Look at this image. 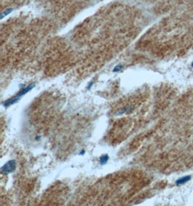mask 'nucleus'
<instances>
[{"instance_id": "13", "label": "nucleus", "mask_w": 193, "mask_h": 206, "mask_svg": "<svg viewBox=\"0 0 193 206\" xmlns=\"http://www.w3.org/2000/svg\"><path fill=\"white\" fill-rule=\"evenodd\" d=\"M191 66H192V67H193V61H192V64H191Z\"/></svg>"}, {"instance_id": "3", "label": "nucleus", "mask_w": 193, "mask_h": 206, "mask_svg": "<svg viewBox=\"0 0 193 206\" xmlns=\"http://www.w3.org/2000/svg\"><path fill=\"white\" fill-rule=\"evenodd\" d=\"M20 99V98H18V97H17V96H15V97H13V98H12V99H8V100L5 101L4 102H3L2 104H3L4 106L7 107V106H11V105H13L15 104H16L17 102L19 101Z\"/></svg>"}, {"instance_id": "11", "label": "nucleus", "mask_w": 193, "mask_h": 206, "mask_svg": "<svg viewBox=\"0 0 193 206\" xmlns=\"http://www.w3.org/2000/svg\"><path fill=\"white\" fill-rule=\"evenodd\" d=\"M25 86H26V85H25V84L19 85V87H20V89H23L24 87H25Z\"/></svg>"}, {"instance_id": "4", "label": "nucleus", "mask_w": 193, "mask_h": 206, "mask_svg": "<svg viewBox=\"0 0 193 206\" xmlns=\"http://www.w3.org/2000/svg\"><path fill=\"white\" fill-rule=\"evenodd\" d=\"M191 179V177L190 176H184L183 177H181L178 179L176 181V184L177 186H180L184 184L185 183H187V182H189Z\"/></svg>"}, {"instance_id": "2", "label": "nucleus", "mask_w": 193, "mask_h": 206, "mask_svg": "<svg viewBox=\"0 0 193 206\" xmlns=\"http://www.w3.org/2000/svg\"><path fill=\"white\" fill-rule=\"evenodd\" d=\"M35 83H30V84L28 85H26L25 87H24L23 89H21L20 91L16 95V96L18 97V98H21L22 96H24V95H25L27 93H28L29 91H30V90H32L33 88L35 87Z\"/></svg>"}, {"instance_id": "9", "label": "nucleus", "mask_w": 193, "mask_h": 206, "mask_svg": "<svg viewBox=\"0 0 193 206\" xmlns=\"http://www.w3.org/2000/svg\"><path fill=\"white\" fill-rule=\"evenodd\" d=\"M93 82L91 81V83H89V84H88V90H91V87H93Z\"/></svg>"}, {"instance_id": "6", "label": "nucleus", "mask_w": 193, "mask_h": 206, "mask_svg": "<svg viewBox=\"0 0 193 206\" xmlns=\"http://www.w3.org/2000/svg\"><path fill=\"white\" fill-rule=\"evenodd\" d=\"M13 10H14L13 8H9V9H7L6 10L3 11V12H2V14H1V19H3V18H5L6 16L9 15L11 12H12Z\"/></svg>"}, {"instance_id": "1", "label": "nucleus", "mask_w": 193, "mask_h": 206, "mask_svg": "<svg viewBox=\"0 0 193 206\" xmlns=\"http://www.w3.org/2000/svg\"><path fill=\"white\" fill-rule=\"evenodd\" d=\"M15 170H16V161L15 160L8 161L1 168L2 173L4 174H6V175L13 173Z\"/></svg>"}, {"instance_id": "10", "label": "nucleus", "mask_w": 193, "mask_h": 206, "mask_svg": "<svg viewBox=\"0 0 193 206\" xmlns=\"http://www.w3.org/2000/svg\"><path fill=\"white\" fill-rule=\"evenodd\" d=\"M85 153V150H82V151L80 152L79 153H78V156H84Z\"/></svg>"}, {"instance_id": "7", "label": "nucleus", "mask_w": 193, "mask_h": 206, "mask_svg": "<svg viewBox=\"0 0 193 206\" xmlns=\"http://www.w3.org/2000/svg\"><path fill=\"white\" fill-rule=\"evenodd\" d=\"M124 65L122 64H119L116 65L113 69V73H119V71H121V70H122Z\"/></svg>"}, {"instance_id": "12", "label": "nucleus", "mask_w": 193, "mask_h": 206, "mask_svg": "<svg viewBox=\"0 0 193 206\" xmlns=\"http://www.w3.org/2000/svg\"><path fill=\"white\" fill-rule=\"evenodd\" d=\"M35 140H37V141H38V140H39L41 139V136H40V135H37V136L35 137Z\"/></svg>"}, {"instance_id": "8", "label": "nucleus", "mask_w": 193, "mask_h": 206, "mask_svg": "<svg viewBox=\"0 0 193 206\" xmlns=\"http://www.w3.org/2000/svg\"><path fill=\"white\" fill-rule=\"evenodd\" d=\"M129 108H130V106H125V107L124 108V109H121V110H119V111L118 112V113L117 114V116H120V115H122V114H124L125 113V112H127V111L129 109Z\"/></svg>"}, {"instance_id": "5", "label": "nucleus", "mask_w": 193, "mask_h": 206, "mask_svg": "<svg viewBox=\"0 0 193 206\" xmlns=\"http://www.w3.org/2000/svg\"><path fill=\"white\" fill-rule=\"evenodd\" d=\"M108 159H109V156L108 154H104L99 158V163L101 166L105 165L108 162Z\"/></svg>"}]
</instances>
